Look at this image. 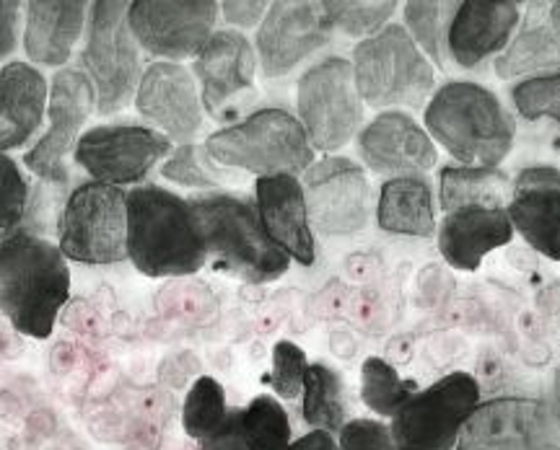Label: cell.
<instances>
[{"label":"cell","instance_id":"cell-10","mask_svg":"<svg viewBox=\"0 0 560 450\" xmlns=\"http://www.w3.org/2000/svg\"><path fill=\"white\" fill-rule=\"evenodd\" d=\"M480 404L470 372H450L423 389L389 419L397 450H454L459 433Z\"/></svg>","mask_w":560,"mask_h":450},{"label":"cell","instance_id":"cell-21","mask_svg":"<svg viewBox=\"0 0 560 450\" xmlns=\"http://www.w3.org/2000/svg\"><path fill=\"white\" fill-rule=\"evenodd\" d=\"M255 205L270 241L293 262L312 267L317 262V244L306 210L304 185L299 177H260L255 185Z\"/></svg>","mask_w":560,"mask_h":450},{"label":"cell","instance_id":"cell-26","mask_svg":"<svg viewBox=\"0 0 560 450\" xmlns=\"http://www.w3.org/2000/svg\"><path fill=\"white\" fill-rule=\"evenodd\" d=\"M91 3L86 0H32L26 3L24 49L32 62L60 68L73 58L83 37Z\"/></svg>","mask_w":560,"mask_h":450},{"label":"cell","instance_id":"cell-31","mask_svg":"<svg viewBox=\"0 0 560 450\" xmlns=\"http://www.w3.org/2000/svg\"><path fill=\"white\" fill-rule=\"evenodd\" d=\"M418 393L416 381H408L387 360L369 357L361 368V399L376 417L392 419Z\"/></svg>","mask_w":560,"mask_h":450},{"label":"cell","instance_id":"cell-6","mask_svg":"<svg viewBox=\"0 0 560 450\" xmlns=\"http://www.w3.org/2000/svg\"><path fill=\"white\" fill-rule=\"evenodd\" d=\"M353 75L371 109H416L436 91V70L402 24H387L353 49Z\"/></svg>","mask_w":560,"mask_h":450},{"label":"cell","instance_id":"cell-28","mask_svg":"<svg viewBox=\"0 0 560 450\" xmlns=\"http://www.w3.org/2000/svg\"><path fill=\"white\" fill-rule=\"evenodd\" d=\"M514 179L501 168L444 166L439 171V210L444 215L462 208H509Z\"/></svg>","mask_w":560,"mask_h":450},{"label":"cell","instance_id":"cell-12","mask_svg":"<svg viewBox=\"0 0 560 450\" xmlns=\"http://www.w3.org/2000/svg\"><path fill=\"white\" fill-rule=\"evenodd\" d=\"M560 422L545 399L495 396L480 402L462 427L454 450H552Z\"/></svg>","mask_w":560,"mask_h":450},{"label":"cell","instance_id":"cell-15","mask_svg":"<svg viewBox=\"0 0 560 450\" xmlns=\"http://www.w3.org/2000/svg\"><path fill=\"white\" fill-rule=\"evenodd\" d=\"M96 109V94L86 73L79 68H62L55 73L50 98H47V117L50 128L37 140L24 156V164L32 174L50 185H66V156L75 151L81 138V128L89 122L91 111Z\"/></svg>","mask_w":560,"mask_h":450},{"label":"cell","instance_id":"cell-19","mask_svg":"<svg viewBox=\"0 0 560 450\" xmlns=\"http://www.w3.org/2000/svg\"><path fill=\"white\" fill-rule=\"evenodd\" d=\"M255 70L257 52L242 32H215L192 66V75L200 86L202 109L210 117L226 119L231 104L255 91Z\"/></svg>","mask_w":560,"mask_h":450},{"label":"cell","instance_id":"cell-2","mask_svg":"<svg viewBox=\"0 0 560 450\" xmlns=\"http://www.w3.org/2000/svg\"><path fill=\"white\" fill-rule=\"evenodd\" d=\"M425 132L459 166L499 168L514 147L516 122L493 91L475 81H450L425 104Z\"/></svg>","mask_w":560,"mask_h":450},{"label":"cell","instance_id":"cell-4","mask_svg":"<svg viewBox=\"0 0 560 450\" xmlns=\"http://www.w3.org/2000/svg\"><path fill=\"white\" fill-rule=\"evenodd\" d=\"M187 202L206 254L219 270L252 285L276 283L289 272L291 259L265 234L255 200L229 192H202Z\"/></svg>","mask_w":560,"mask_h":450},{"label":"cell","instance_id":"cell-22","mask_svg":"<svg viewBox=\"0 0 560 450\" xmlns=\"http://www.w3.org/2000/svg\"><path fill=\"white\" fill-rule=\"evenodd\" d=\"M522 21V5L514 0H465L450 29V58L459 68H478L499 58Z\"/></svg>","mask_w":560,"mask_h":450},{"label":"cell","instance_id":"cell-14","mask_svg":"<svg viewBox=\"0 0 560 450\" xmlns=\"http://www.w3.org/2000/svg\"><path fill=\"white\" fill-rule=\"evenodd\" d=\"M312 230L322 236H353L371 221L374 197L361 164L346 156L314 161L304 174Z\"/></svg>","mask_w":560,"mask_h":450},{"label":"cell","instance_id":"cell-43","mask_svg":"<svg viewBox=\"0 0 560 450\" xmlns=\"http://www.w3.org/2000/svg\"><path fill=\"white\" fill-rule=\"evenodd\" d=\"M278 450H338V440H335V435L325 430H312Z\"/></svg>","mask_w":560,"mask_h":450},{"label":"cell","instance_id":"cell-42","mask_svg":"<svg viewBox=\"0 0 560 450\" xmlns=\"http://www.w3.org/2000/svg\"><path fill=\"white\" fill-rule=\"evenodd\" d=\"M21 9L19 0H0V60L16 52L21 32Z\"/></svg>","mask_w":560,"mask_h":450},{"label":"cell","instance_id":"cell-33","mask_svg":"<svg viewBox=\"0 0 560 450\" xmlns=\"http://www.w3.org/2000/svg\"><path fill=\"white\" fill-rule=\"evenodd\" d=\"M226 391L215 378L202 376L187 391L185 406H182V427L192 440H202L213 435L229 417Z\"/></svg>","mask_w":560,"mask_h":450},{"label":"cell","instance_id":"cell-13","mask_svg":"<svg viewBox=\"0 0 560 450\" xmlns=\"http://www.w3.org/2000/svg\"><path fill=\"white\" fill-rule=\"evenodd\" d=\"M219 3L213 0H132L128 26L138 47L159 62L198 58L215 34Z\"/></svg>","mask_w":560,"mask_h":450},{"label":"cell","instance_id":"cell-24","mask_svg":"<svg viewBox=\"0 0 560 450\" xmlns=\"http://www.w3.org/2000/svg\"><path fill=\"white\" fill-rule=\"evenodd\" d=\"M47 98L50 83L30 62L13 60L0 68V156L37 135L47 115Z\"/></svg>","mask_w":560,"mask_h":450},{"label":"cell","instance_id":"cell-17","mask_svg":"<svg viewBox=\"0 0 560 450\" xmlns=\"http://www.w3.org/2000/svg\"><path fill=\"white\" fill-rule=\"evenodd\" d=\"M138 115L161 135L192 143L202 128V98L192 70L179 62H151L143 70L138 94Z\"/></svg>","mask_w":560,"mask_h":450},{"label":"cell","instance_id":"cell-27","mask_svg":"<svg viewBox=\"0 0 560 450\" xmlns=\"http://www.w3.org/2000/svg\"><path fill=\"white\" fill-rule=\"evenodd\" d=\"M376 225L392 236L431 238L436 234V197L425 177L387 179L376 200Z\"/></svg>","mask_w":560,"mask_h":450},{"label":"cell","instance_id":"cell-9","mask_svg":"<svg viewBox=\"0 0 560 450\" xmlns=\"http://www.w3.org/2000/svg\"><path fill=\"white\" fill-rule=\"evenodd\" d=\"M363 107L353 66L346 58L319 60L299 79L296 117L314 151L332 156L359 138Z\"/></svg>","mask_w":560,"mask_h":450},{"label":"cell","instance_id":"cell-11","mask_svg":"<svg viewBox=\"0 0 560 450\" xmlns=\"http://www.w3.org/2000/svg\"><path fill=\"white\" fill-rule=\"evenodd\" d=\"M172 151V140L149 125H96L79 138L73 158L91 181L122 189L143 185Z\"/></svg>","mask_w":560,"mask_h":450},{"label":"cell","instance_id":"cell-34","mask_svg":"<svg viewBox=\"0 0 560 450\" xmlns=\"http://www.w3.org/2000/svg\"><path fill=\"white\" fill-rule=\"evenodd\" d=\"M242 430L255 450H278L293 440L291 419L276 396H255L240 410Z\"/></svg>","mask_w":560,"mask_h":450},{"label":"cell","instance_id":"cell-23","mask_svg":"<svg viewBox=\"0 0 560 450\" xmlns=\"http://www.w3.org/2000/svg\"><path fill=\"white\" fill-rule=\"evenodd\" d=\"M501 81L560 73V0L527 3L509 47L495 58Z\"/></svg>","mask_w":560,"mask_h":450},{"label":"cell","instance_id":"cell-3","mask_svg":"<svg viewBox=\"0 0 560 450\" xmlns=\"http://www.w3.org/2000/svg\"><path fill=\"white\" fill-rule=\"evenodd\" d=\"M128 259L145 277H187L208 262L190 202L159 185L128 192Z\"/></svg>","mask_w":560,"mask_h":450},{"label":"cell","instance_id":"cell-44","mask_svg":"<svg viewBox=\"0 0 560 450\" xmlns=\"http://www.w3.org/2000/svg\"><path fill=\"white\" fill-rule=\"evenodd\" d=\"M552 414H556V419L560 422V368L556 370V376H552V386H550V399H548Z\"/></svg>","mask_w":560,"mask_h":450},{"label":"cell","instance_id":"cell-45","mask_svg":"<svg viewBox=\"0 0 560 450\" xmlns=\"http://www.w3.org/2000/svg\"><path fill=\"white\" fill-rule=\"evenodd\" d=\"M552 450H560V446H558V448H552Z\"/></svg>","mask_w":560,"mask_h":450},{"label":"cell","instance_id":"cell-37","mask_svg":"<svg viewBox=\"0 0 560 450\" xmlns=\"http://www.w3.org/2000/svg\"><path fill=\"white\" fill-rule=\"evenodd\" d=\"M306 368H310V360H306V353L299 344L289 340L278 342L272 347V370L268 376V383L276 391V396L285 399V402L299 399L301 391H304Z\"/></svg>","mask_w":560,"mask_h":450},{"label":"cell","instance_id":"cell-32","mask_svg":"<svg viewBox=\"0 0 560 450\" xmlns=\"http://www.w3.org/2000/svg\"><path fill=\"white\" fill-rule=\"evenodd\" d=\"M322 11L332 32L363 42L389 24L397 3L395 0H322Z\"/></svg>","mask_w":560,"mask_h":450},{"label":"cell","instance_id":"cell-38","mask_svg":"<svg viewBox=\"0 0 560 450\" xmlns=\"http://www.w3.org/2000/svg\"><path fill=\"white\" fill-rule=\"evenodd\" d=\"M30 210V181L21 174L19 164L0 156V234L16 230Z\"/></svg>","mask_w":560,"mask_h":450},{"label":"cell","instance_id":"cell-8","mask_svg":"<svg viewBox=\"0 0 560 450\" xmlns=\"http://www.w3.org/2000/svg\"><path fill=\"white\" fill-rule=\"evenodd\" d=\"M62 257L79 264H117L128 259V192L83 181L68 194L58 223Z\"/></svg>","mask_w":560,"mask_h":450},{"label":"cell","instance_id":"cell-29","mask_svg":"<svg viewBox=\"0 0 560 450\" xmlns=\"http://www.w3.org/2000/svg\"><path fill=\"white\" fill-rule=\"evenodd\" d=\"M301 417L312 430L340 435L348 422V404L342 378L322 363L306 368L304 391H301Z\"/></svg>","mask_w":560,"mask_h":450},{"label":"cell","instance_id":"cell-25","mask_svg":"<svg viewBox=\"0 0 560 450\" xmlns=\"http://www.w3.org/2000/svg\"><path fill=\"white\" fill-rule=\"evenodd\" d=\"M514 238V225L503 208H462L439 225V251L459 272H475L490 251Z\"/></svg>","mask_w":560,"mask_h":450},{"label":"cell","instance_id":"cell-7","mask_svg":"<svg viewBox=\"0 0 560 450\" xmlns=\"http://www.w3.org/2000/svg\"><path fill=\"white\" fill-rule=\"evenodd\" d=\"M128 9L130 3L125 0H100L89 9L81 62L94 86L100 115H115L130 107L143 79L140 47L128 26Z\"/></svg>","mask_w":560,"mask_h":450},{"label":"cell","instance_id":"cell-35","mask_svg":"<svg viewBox=\"0 0 560 450\" xmlns=\"http://www.w3.org/2000/svg\"><path fill=\"white\" fill-rule=\"evenodd\" d=\"M161 177L190 189H215L223 181L206 147L195 143L179 145L177 151H172V156L161 166Z\"/></svg>","mask_w":560,"mask_h":450},{"label":"cell","instance_id":"cell-16","mask_svg":"<svg viewBox=\"0 0 560 450\" xmlns=\"http://www.w3.org/2000/svg\"><path fill=\"white\" fill-rule=\"evenodd\" d=\"M322 3L314 0H276L257 26L255 52L268 79H283L299 62L330 42Z\"/></svg>","mask_w":560,"mask_h":450},{"label":"cell","instance_id":"cell-20","mask_svg":"<svg viewBox=\"0 0 560 450\" xmlns=\"http://www.w3.org/2000/svg\"><path fill=\"white\" fill-rule=\"evenodd\" d=\"M506 213L516 234L537 254L560 262V168H522L514 179Z\"/></svg>","mask_w":560,"mask_h":450},{"label":"cell","instance_id":"cell-36","mask_svg":"<svg viewBox=\"0 0 560 450\" xmlns=\"http://www.w3.org/2000/svg\"><path fill=\"white\" fill-rule=\"evenodd\" d=\"M511 102H514L520 117L529 119V122L550 119V122L560 125V73L520 81L511 88Z\"/></svg>","mask_w":560,"mask_h":450},{"label":"cell","instance_id":"cell-5","mask_svg":"<svg viewBox=\"0 0 560 450\" xmlns=\"http://www.w3.org/2000/svg\"><path fill=\"white\" fill-rule=\"evenodd\" d=\"M202 147L215 166L257 174V179L299 177L317 161L299 117L278 107L252 111L242 122L213 132Z\"/></svg>","mask_w":560,"mask_h":450},{"label":"cell","instance_id":"cell-41","mask_svg":"<svg viewBox=\"0 0 560 450\" xmlns=\"http://www.w3.org/2000/svg\"><path fill=\"white\" fill-rule=\"evenodd\" d=\"M268 9L270 3H265V0H226V3H219L223 21H229V24L236 26V29H252V26H260Z\"/></svg>","mask_w":560,"mask_h":450},{"label":"cell","instance_id":"cell-18","mask_svg":"<svg viewBox=\"0 0 560 450\" xmlns=\"http://www.w3.org/2000/svg\"><path fill=\"white\" fill-rule=\"evenodd\" d=\"M359 156L380 177H423L439 161V151L425 128L408 111L392 109L376 115L359 132Z\"/></svg>","mask_w":560,"mask_h":450},{"label":"cell","instance_id":"cell-39","mask_svg":"<svg viewBox=\"0 0 560 450\" xmlns=\"http://www.w3.org/2000/svg\"><path fill=\"white\" fill-rule=\"evenodd\" d=\"M338 450H397L382 419H350L338 435Z\"/></svg>","mask_w":560,"mask_h":450},{"label":"cell","instance_id":"cell-40","mask_svg":"<svg viewBox=\"0 0 560 450\" xmlns=\"http://www.w3.org/2000/svg\"><path fill=\"white\" fill-rule=\"evenodd\" d=\"M198 450H255L242 430L240 410H231L219 430L198 442Z\"/></svg>","mask_w":560,"mask_h":450},{"label":"cell","instance_id":"cell-1","mask_svg":"<svg viewBox=\"0 0 560 450\" xmlns=\"http://www.w3.org/2000/svg\"><path fill=\"white\" fill-rule=\"evenodd\" d=\"M70 298V267L60 246L16 228L0 234V313L16 332L47 340Z\"/></svg>","mask_w":560,"mask_h":450},{"label":"cell","instance_id":"cell-30","mask_svg":"<svg viewBox=\"0 0 560 450\" xmlns=\"http://www.w3.org/2000/svg\"><path fill=\"white\" fill-rule=\"evenodd\" d=\"M405 9V29L431 66L446 68L450 62V29L459 3L454 0H410Z\"/></svg>","mask_w":560,"mask_h":450}]
</instances>
